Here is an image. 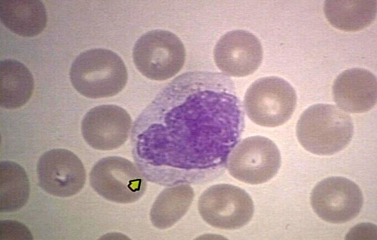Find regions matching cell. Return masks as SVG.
Here are the masks:
<instances>
[{
	"label": "cell",
	"instance_id": "cell-1",
	"mask_svg": "<svg viewBox=\"0 0 377 240\" xmlns=\"http://www.w3.org/2000/svg\"><path fill=\"white\" fill-rule=\"evenodd\" d=\"M244 116L229 76L185 72L163 89L136 121L135 156L152 175L211 178L227 167Z\"/></svg>",
	"mask_w": 377,
	"mask_h": 240
},
{
	"label": "cell",
	"instance_id": "cell-2",
	"mask_svg": "<svg viewBox=\"0 0 377 240\" xmlns=\"http://www.w3.org/2000/svg\"><path fill=\"white\" fill-rule=\"evenodd\" d=\"M353 133L352 119L336 106L317 104L306 109L296 126L302 146L319 155H331L344 149Z\"/></svg>",
	"mask_w": 377,
	"mask_h": 240
},
{
	"label": "cell",
	"instance_id": "cell-3",
	"mask_svg": "<svg viewBox=\"0 0 377 240\" xmlns=\"http://www.w3.org/2000/svg\"><path fill=\"white\" fill-rule=\"evenodd\" d=\"M70 77L81 95L98 98L113 96L121 91L128 79L126 66L114 51L104 48L86 50L71 64Z\"/></svg>",
	"mask_w": 377,
	"mask_h": 240
},
{
	"label": "cell",
	"instance_id": "cell-4",
	"mask_svg": "<svg viewBox=\"0 0 377 240\" xmlns=\"http://www.w3.org/2000/svg\"><path fill=\"white\" fill-rule=\"evenodd\" d=\"M296 104V92L287 81L268 76L256 80L249 86L244 96V109L256 124L273 127L290 118Z\"/></svg>",
	"mask_w": 377,
	"mask_h": 240
},
{
	"label": "cell",
	"instance_id": "cell-5",
	"mask_svg": "<svg viewBox=\"0 0 377 240\" xmlns=\"http://www.w3.org/2000/svg\"><path fill=\"white\" fill-rule=\"evenodd\" d=\"M135 65L146 77L163 81L175 75L184 66L186 51L173 33L155 29L147 32L136 41L133 50Z\"/></svg>",
	"mask_w": 377,
	"mask_h": 240
},
{
	"label": "cell",
	"instance_id": "cell-6",
	"mask_svg": "<svg viewBox=\"0 0 377 240\" xmlns=\"http://www.w3.org/2000/svg\"><path fill=\"white\" fill-rule=\"evenodd\" d=\"M93 189L106 199L118 203H130L144 194L147 181L130 161L119 156L99 160L90 173Z\"/></svg>",
	"mask_w": 377,
	"mask_h": 240
},
{
	"label": "cell",
	"instance_id": "cell-7",
	"mask_svg": "<svg viewBox=\"0 0 377 240\" xmlns=\"http://www.w3.org/2000/svg\"><path fill=\"white\" fill-rule=\"evenodd\" d=\"M203 219L215 228L236 230L247 224L254 212L253 200L243 189L220 184L206 189L198 203Z\"/></svg>",
	"mask_w": 377,
	"mask_h": 240
},
{
	"label": "cell",
	"instance_id": "cell-8",
	"mask_svg": "<svg viewBox=\"0 0 377 240\" xmlns=\"http://www.w3.org/2000/svg\"><path fill=\"white\" fill-rule=\"evenodd\" d=\"M281 165V154L276 144L266 137L256 136L237 144L229 156L227 167L236 179L255 185L273 178Z\"/></svg>",
	"mask_w": 377,
	"mask_h": 240
},
{
	"label": "cell",
	"instance_id": "cell-9",
	"mask_svg": "<svg viewBox=\"0 0 377 240\" xmlns=\"http://www.w3.org/2000/svg\"><path fill=\"white\" fill-rule=\"evenodd\" d=\"M310 201L313 210L321 219L332 223H342L359 214L363 196L353 181L344 177L331 176L315 185Z\"/></svg>",
	"mask_w": 377,
	"mask_h": 240
},
{
	"label": "cell",
	"instance_id": "cell-10",
	"mask_svg": "<svg viewBox=\"0 0 377 240\" xmlns=\"http://www.w3.org/2000/svg\"><path fill=\"white\" fill-rule=\"evenodd\" d=\"M37 173L40 187L58 197L77 193L86 181L82 162L73 152L65 149H53L43 154L37 163Z\"/></svg>",
	"mask_w": 377,
	"mask_h": 240
},
{
	"label": "cell",
	"instance_id": "cell-11",
	"mask_svg": "<svg viewBox=\"0 0 377 240\" xmlns=\"http://www.w3.org/2000/svg\"><path fill=\"white\" fill-rule=\"evenodd\" d=\"M131 127V118L125 109L116 105H101L85 115L81 132L84 140L93 148L112 150L125 143Z\"/></svg>",
	"mask_w": 377,
	"mask_h": 240
},
{
	"label": "cell",
	"instance_id": "cell-12",
	"mask_svg": "<svg viewBox=\"0 0 377 240\" xmlns=\"http://www.w3.org/2000/svg\"><path fill=\"white\" fill-rule=\"evenodd\" d=\"M214 62L227 76L244 77L253 73L260 65L263 50L260 42L250 32L234 30L224 34L213 50Z\"/></svg>",
	"mask_w": 377,
	"mask_h": 240
},
{
	"label": "cell",
	"instance_id": "cell-13",
	"mask_svg": "<svg viewBox=\"0 0 377 240\" xmlns=\"http://www.w3.org/2000/svg\"><path fill=\"white\" fill-rule=\"evenodd\" d=\"M332 92L335 102L341 109L353 113L366 112L377 102V78L364 69H348L334 80Z\"/></svg>",
	"mask_w": 377,
	"mask_h": 240
},
{
	"label": "cell",
	"instance_id": "cell-14",
	"mask_svg": "<svg viewBox=\"0 0 377 240\" xmlns=\"http://www.w3.org/2000/svg\"><path fill=\"white\" fill-rule=\"evenodd\" d=\"M0 18L7 28L24 37L40 34L47 22L46 10L39 0H1Z\"/></svg>",
	"mask_w": 377,
	"mask_h": 240
},
{
	"label": "cell",
	"instance_id": "cell-15",
	"mask_svg": "<svg viewBox=\"0 0 377 240\" xmlns=\"http://www.w3.org/2000/svg\"><path fill=\"white\" fill-rule=\"evenodd\" d=\"M0 106L15 109L24 106L31 97L34 87L33 76L22 63L4 59L0 63Z\"/></svg>",
	"mask_w": 377,
	"mask_h": 240
},
{
	"label": "cell",
	"instance_id": "cell-16",
	"mask_svg": "<svg viewBox=\"0 0 377 240\" xmlns=\"http://www.w3.org/2000/svg\"><path fill=\"white\" fill-rule=\"evenodd\" d=\"M324 11L334 27L346 31H355L368 26L375 20L377 0H326Z\"/></svg>",
	"mask_w": 377,
	"mask_h": 240
},
{
	"label": "cell",
	"instance_id": "cell-17",
	"mask_svg": "<svg viewBox=\"0 0 377 240\" xmlns=\"http://www.w3.org/2000/svg\"><path fill=\"white\" fill-rule=\"evenodd\" d=\"M193 197V189L186 183L165 189L152 206L150 218L152 224L160 229L171 227L186 214Z\"/></svg>",
	"mask_w": 377,
	"mask_h": 240
},
{
	"label": "cell",
	"instance_id": "cell-18",
	"mask_svg": "<svg viewBox=\"0 0 377 240\" xmlns=\"http://www.w3.org/2000/svg\"><path fill=\"white\" fill-rule=\"evenodd\" d=\"M0 173V212H11L23 207L27 202L30 185L26 173L17 163L2 161Z\"/></svg>",
	"mask_w": 377,
	"mask_h": 240
},
{
	"label": "cell",
	"instance_id": "cell-19",
	"mask_svg": "<svg viewBox=\"0 0 377 240\" xmlns=\"http://www.w3.org/2000/svg\"><path fill=\"white\" fill-rule=\"evenodd\" d=\"M0 239L32 240V235L24 224L17 221L5 220L0 221Z\"/></svg>",
	"mask_w": 377,
	"mask_h": 240
}]
</instances>
